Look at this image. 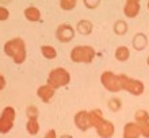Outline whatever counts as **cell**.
<instances>
[{"label": "cell", "instance_id": "obj_1", "mask_svg": "<svg viewBox=\"0 0 149 138\" xmlns=\"http://www.w3.org/2000/svg\"><path fill=\"white\" fill-rule=\"evenodd\" d=\"M4 53L10 58H12L15 64H22L27 55L24 41L22 38H12V40L7 41L4 45Z\"/></svg>", "mask_w": 149, "mask_h": 138}, {"label": "cell", "instance_id": "obj_2", "mask_svg": "<svg viewBox=\"0 0 149 138\" xmlns=\"http://www.w3.org/2000/svg\"><path fill=\"white\" fill-rule=\"evenodd\" d=\"M95 55V49L87 45H79L71 50V60L76 64H91Z\"/></svg>", "mask_w": 149, "mask_h": 138}, {"label": "cell", "instance_id": "obj_3", "mask_svg": "<svg viewBox=\"0 0 149 138\" xmlns=\"http://www.w3.org/2000/svg\"><path fill=\"white\" fill-rule=\"evenodd\" d=\"M118 79H119V84H121V91L129 92L133 96H140L145 91V84L141 80L130 79L129 76L123 75V73L118 75Z\"/></svg>", "mask_w": 149, "mask_h": 138}, {"label": "cell", "instance_id": "obj_4", "mask_svg": "<svg viewBox=\"0 0 149 138\" xmlns=\"http://www.w3.org/2000/svg\"><path fill=\"white\" fill-rule=\"evenodd\" d=\"M69 81H71V73L65 68H56L49 73L46 84L54 89H58L61 87L68 85Z\"/></svg>", "mask_w": 149, "mask_h": 138}, {"label": "cell", "instance_id": "obj_5", "mask_svg": "<svg viewBox=\"0 0 149 138\" xmlns=\"http://www.w3.org/2000/svg\"><path fill=\"white\" fill-rule=\"evenodd\" d=\"M16 112L14 107L7 106L4 107L1 114H0V134H7L12 130L14 122H15Z\"/></svg>", "mask_w": 149, "mask_h": 138}, {"label": "cell", "instance_id": "obj_6", "mask_svg": "<svg viewBox=\"0 0 149 138\" xmlns=\"http://www.w3.org/2000/svg\"><path fill=\"white\" fill-rule=\"evenodd\" d=\"M100 83H102V85L106 88L107 91L114 92V94L121 91V84H119L118 75H115L113 72H109V71L103 72L102 76H100Z\"/></svg>", "mask_w": 149, "mask_h": 138}, {"label": "cell", "instance_id": "obj_7", "mask_svg": "<svg viewBox=\"0 0 149 138\" xmlns=\"http://www.w3.org/2000/svg\"><path fill=\"white\" fill-rule=\"evenodd\" d=\"M56 37L61 42H71L74 37V28L68 23L60 24L57 30H56Z\"/></svg>", "mask_w": 149, "mask_h": 138}, {"label": "cell", "instance_id": "obj_8", "mask_svg": "<svg viewBox=\"0 0 149 138\" xmlns=\"http://www.w3.org/2000/svg\"><path fill=\"white\" fill-rule=\"evenodd\" d=\"M74 125L80 131H87L88 129H91L92 125H91L88 111H79L77 114L74 115Z\"/></svg>", "mask_w": 149, "mask_h": 138}, {"label": "cell", "instance_id": "obj_9", "mask_svg": "<svg viewBox=\"0 0 149 138\" xmlns=\"http://www.w3.org/2000/svg\"><path fill=\"white\" fill-rule=\"evenodd\" d=\"M96 133L100 138H111L115 133V127L114 125L110 122V121H106L104 119V122L100 123L98 127H96Z\"/></svg>", "mask_w": 149, "mask_h": 138}, {"label": "cell", "instance_id": "obj_10", "mask_svg": "<svg viewBox=\"0 0 149 138\" xmlns=\"http://www.w3.org/2000/svg\"><path fill=\"white\" fill-rule=\"evenodd\" d=\"M140 125L136 122H127L123 127V138H140Z\"/></svg>", "mask_w": 149, "mask_h": 138}, {"label": "cell", "instance_id": "obj_11", "mask_svg": "<svg viewBox=\"0 0 149 138\" xmlns=\"http://www.w3.org/2000/svg\"><path fill=\"white\" fill-rule=\"evenodd\" d=\"M54 92L56 89L54 88H52L50 85H47V84H43L41 87L38 88V91H37V95H38V98L45 103H49L53 99L54 96Z\"/></svg>", "mask_w": 149, "mask_h": 138}, {"label": "cell", "instance_id": "obj_12", "mask_svg": "<svg viewBox=\"0 0 149 138\" xmlns=\"http://www.w3.org/2000/svg\"><path fill=\"white\" fill-rule=\"evenodd\" d=\"M140 10H141L140 3H129V1H126L125 6H123V14H125L126 18H130V19L136 18L140 14Z\"/></svg>", "mask_w": 149, "mask_h": 138}, {"label": "cell", "instance_id": "obj_13", "mask_svg": "<svg viewBox=\"0 0 149 138\" xmlns=\"http://www.w3.org/2000/svg\"><path fill=\"white\" fill-rule=\"evenodd\" d=\"M23 15L29 22H39L41 20V11L37 7H34V6H30V7L24 8Z\"/></svg>", "mask_w": 149, "mask_h": 138}, {"label": "cell", "instance_id": "obj_14", "mask_svg": "<svg viewBox=\"0 0 149 138\" xmlns=\"http://www.w3.org/2000/svg\"><path fill=\"white\" fill-rule=\"evenodd\" d=\"M90 114V119H91V125L92 127H96L100 125V123L104 122V117H103V112L100 110H92V111H88Z\"/></svg>", "mask_w": 149, "mask_h": 138}, {"label": "cell", "instance_id": "obj_15", "mask_svg": "<svg viewBox=\"0 0 149 138\" xmlns=\"http://www.w3.org/2000/svg\"><path fill=\"white\" fill-rule=\"evenodd\" d=\"M130 57V50L129 47L126 46H119L117 47V50H115V58L118 60V61H121V62H125V61H127Z\"/></svg>", "mask_w": 149, "mask_h": 138}, {"label": "cell", "instance_id": "obj_16", "mask_svg": "<svg viewBox=\"0 0 149 138\" xmlns=\"http://www.w3.org/2000/svg\"><path fill=\"white\" fill-rule=\"evenodd\" d=\"M41 53L47 60H53L57 57V50L52 45H43V46H41Z\"/></svg>", "mask_w": 149, "mask_h": 138}, {"label": "cell", "instance_id": "obj_17", "mask_svg": "<svg viewBox=\"0 0 149 138\" xmlns=\"http://www.w3.org/2000/svg\"><path fill=\"white\" fill-rule=\"evenodd\" d=\"M26 130L30 135H37L39 131V123L37 121V118H33V119H29L27 121V125H26Z\"/></svg>", "mask_w": 149, "mask_h": 138}, {"label": "cell", "instance_id": "obj_18", "mask_svg": "<svg viewBox=\"0 0 149 138\" xmlns=\"http://www.w3.org/2000/svg\"><path fill=\"white\" fill-rule=\"evenodd\" d=\"M76 30L80 34H90L92 31V23L88 22V20H80L77 26H76Z\"/></svg>", "mask_w": 149, "mask_h": 138}, {"label": "cell", "instance_id": "obj_19", "mask_svg": "<svg viewBox=\"0 0 149 138\" xmlns=\"http://www.w3.org/2000/svg\"><path fill=\"white\" fill-rule=\"evenodd\" d=\"M77 6V0H60V7L64 11H72Z\"/></svg>", "mask_w": 149, "mask_h": 138}, {"label": "cell", "instance_id": "obj_20", "mask_svg": "<svg viewBox=\"0 0 149 138\" xmlns=\"http://www.w3.org/2000/svg\"><path fill=\"white\" fill-rule=\"evenodd\" d=\"M136 123H145V122H149V114L146 112L145 110H140L136 112Z\"/></svg>", "mask_w": 149, "mask_h": 138}, {"label": "cell", "instance_id": "obj_21", "mask_svg": "<svg viewBox=\"0 0 149 138\" xmlns=\"http://www.w3.org/2000/svg\"><path fill=\"white\" fill-rule=\"evenodd\" d=\"M140 133H141V137L149 138V122L140 123Z\"/></svg>", "mask_w": 149, "mask_h": 138}, {"label": "cell", "instance_id": "obj_22", "mask_svg": "<svg viewBox=\"0 0 149 138\" xmlns=\"http://www.w3.org/2000/svg\"><path fill=\"white\" fill-rule=\"evenodd\" d=\"M10 18V11H8L7 7H4V6H0V20L4 22V20H7Z\"/></svg>", "mask_w": 149, "mask_h": 138}, {"label": "cell", "instance_id": "obj_23", "mask_svg": "<svg viewBox=\"0 0 149 138\" xmlns=\"http://www.w3.org/2000/svg\"><path fill=\"white\" fill-rule=\"evenodd\" d=\"M83 1H84V6L90 10H94L100 4V0H83Z\"/></svg>", "mask_w": 149, "mask_h": 138}, {"label": "cell", "instance_id": "obj_24", "mask_svg": "<svg viewBox=\"0 0 149 138\" xmlns=\"http://www.w3.org/2000/svg\"><path fill=\"white\" fill-rule=\"evenodd\" d=\"M37 114H38V110H37V108H34V107H29V110H27V117H29V119L37 118Z\"/></svg>", "mask_w": 149, "mask_h": 138}, {"label": "cell", "instance_id": "obj_25", "mask_svg": "<svg viewBox=\"0 0 149 138\" xmlns=\"http://www.w3.org/2000/svg\"><path fill=\"white\" fill-rule=\"evenodd\" d=\"M43 138H57V133H56V130L52 129V130H49L46 134H45V137Z\"/></svg>", "mask_w": 149, "mask_h": 138}, {"label": "cell", "instance_id": "obj_26", "mask_svg": "<svg viewBox=\"0 0 149 138\" xmlns=\"http://www.w3.org/2000/svg\"><path fill=\"white\" fill-rule=\"evenodd\" d=\"M4 87H6V79H4L3 75L0 73V91H1Z\"/></svg>", "mask_w": 149, "mask_h": 138}, {"label": "cell", "instance_id": "obj_27", "mask_svg": "<svg viewBox=\"0 0 149 138\" xmlns=\"http://www.w3.org/2000/svg\"><path fill=\"white\" fill-rule=\"evenodd\" d=\"M126 1H129V3H140L141 0H126Z\"/></svg>", "mask_w": 149, "mask_h": 138}, {"label": "cell", "instance_id": "obj_28", "mask_svg": "<svg viewBox=\"0 0 149 138\" xmlns=\"http://www.w3.org/2000/svg\"><path fill=\"white\" fill-rule=\"evenodd\" d=\"M61 138H72V137H71V135H63Z\"/></svg>", "mask_w": 149, "mask_h": 138}, {"label": "cell", "instance_id": "obj_29", "mask_svg": "<svg viewBox=\"0 0 149 138\" xmlns=\"http://www.w3.org/2000/svg\"><path fill=\"white\" fill-rule=\"evenodd\" d=\"M148 11H149V1H148Z\"/></svg>", "mask_w": 149, "mask_h": 138}]
</instances>
